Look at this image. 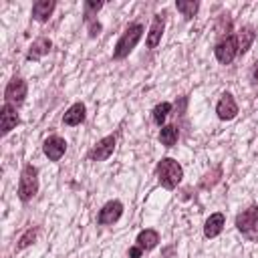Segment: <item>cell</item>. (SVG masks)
Listing matches in <instances>:
<instances>
[{"instance_id": "17", "label": "cell", "mask_w": 258, "mask_h": 258, "mask_svg": "<svg viewBox=\"0 0 258 258\" xmlns=\"http://www.w3.org/2000/svg\"><path fill=\"white\" fill-rule=\"evenodd\" d=\"M254 38H256L254 28H252V26H242V28L238 30V34H236V40H238V54H244V52L252 46Z\"/></svg>"}, {"instance_id": "8", "label": "cell", "mask_w": 258, "mask_h": 258, "mask_svg": "<svg viewBox=\"0 0 258 258\" xmlns=\"http://www.w3.org/2000/svg\"><path fill=\"white\" fill-rule=\"evenodd\" d=\"M121 214H123V204H121L119 200H111V202H107V204L99 210L97 222H99L101 226H111V224H115V222L121 218Z\"/></svg>"}, {"instance_id": "14", "label": "cell", "mask_w": 258, "mask_h": 258, "mask_svg": "<svg viewBox=\"0 0 258 258\" xmlns=\"http://www.w3.org/2000/svg\"><path fill=\"white\" fill-rule=\"evenodd\" d=\"M85 115H87V109L83 103H75L67 109V113L62 115V123L69 125V127H75V125H81L85 121Z\"/></svg>"}, {"instance_id": "23", "label": "cell", "mask_w": 258, "mask_h": 258, "mask_svg": "<svg viewBox=\"0 0 258 258\" xmlns=\"http://www.w3.org/2000/svg\"><path fill=\"white\" fill-rule=\"evenodd\" d=\"M101 8H103V2L87 0V2H85V20H91V18H93Z\"/></svg>"}, {"instance_id": "11", "label": "cell", "mask_w": 258, "mask_h": 258, "mask_svg": "<svg viewBox=\"0 0 258 258\" xmlns=\"http://www.w3.org/2000/svg\"><path fill=\"white\" fill-rule=\"evenodd\" d=\"M18 123H20V117L16 113V107L4 103L2 109H0V129H2V135L10 133Z\"/></svg>"}, {"instance_id": "25", "label": "cell", "mask_w": 258, "mask_h": 258, "mask_svg": "<svg viewBox=\"0 0 258 258\" xmlns=\"http://www.w3.org/2000/svg\"><path fill=\"white\" fill-rule=\"evenodd\" d=\"M141 252H143V250H141V248H139V246L135 244L133 248H129V252H127V256H129V258H139V256H141Z\"/></svg>"}, {"instance_id": "15", "label": "cell", "mask_w": 258, "mask_h": 258, "mask_svg": "<svg viewBox=\"0 0 258 258\" xmlns=\"http://www.w3.org/2000/svg\"><path fill=\"white\" fill-rule=\"evenodd\" d=\"M224 226H226L224 214H222V212L212 214V216L206 220V224H204V234H206V238H216V236L224 230Z\"/></svg>"}, {"instance_id": "18", "label": "cell", "mask_w": 258, "mask_h": 258, "mask_svg": "<svg viewBox=\"0 0 258 258\" xmlns=\"http://www.w3.org/2000/svg\"><path fill=\"white\" fill-rule=\"evenodd\" d=\"M137 246L141 248V250H153L157 244H159V234L155 232V230H151V228H147V230H141L139 234H137Z\"/></svg>"}, {"instance_id": "26", "label": "cell", "mask_w": 258, "mask_h": 258, "mask_svg": "<svg viewBox=\"0 0 258 258\" xmlns=\"http://www.w3.org/2000/svg\"><path fill=\"white\" fill-rule=\"evenodd\" d=\"M254 81L258 83V62H256V67H254Z\"/></svg>"}, {"instance_id": "13", "label": "cell", "mask_w": 258, "mask_h": 258, "mask_svg": "<svg viewBox=\"0 0 258 258\" xmlns=\"http://www.w3.org/2000/svg\"><path fill=\"white\" fill-rule=\"evenodd\" d=\"M163 28H165V18L161 14H155L151 20V26H149V34H147V48H155L159 44Z\"/></svg>"}, {"instance_id": "7", "label": "cell", "mask_w": 258, "mask_h": 258, "mask_svg": "<svg viewBox=\"0 0 258 258\" xmlns=\"http://www.w3.org/2000/svg\"><path fill=\"white\" fill-rule=\"evenodd\" d=\"M113 151H115V137L107 135V137L99 139L93 149H89L87 159H91V161H105V159H109L113 155Z\"/></svg>"}, {"instance_id": "3", "label": "cell", "mask_w": 258, "mask_h": 258, "mask_svg": "<svg viewBox=\"0 0 258 258\" xmlns=\"http://www.w3.org/2000/svg\"><path fill=\"white\" fill-rule=\"evenodd\" d=\"M38 191V169L34 165H24L20 171V179H18V198L22 202H28L36 196Z\"/></svg>"}, {"instance_id": "9", "label": "cell", "mask_w": 258, "mask_h": 258, "mask_svg": "<svg viewBox=\"0 0 258 258\" xmlns=\"http://www.w3.org/2000/svg\"><path fill=\"white\" fill-rule=\"evenodd\" d=\"M42 151L50 161H58L67 151V141L62 137H58V135H50L48 139H44Z\"/></svg>"}, {"instance_id": "1", "label": "cell", "mask_w": 258, "mask_h": 258, "mask_svg": "<svg viewBox=\"0 0 258 258\" xmlns=\"http://www.w3.org/2000/svg\"><path fill=\"white\" fill-rule=\"evenodd\" d=\"M155 171H157L159 183H161L165 189H175L177 183H179L181 177H183V167H181L175 159H171V157H163V159L157 163Z\"/></svg>"}, {"instance_id": "2", "label": "cell", "mask_w": 258, "mask_h": 258, "mask_svg": "<svg viewBox=\"0 0 258 258\" xmlns=\"http://www.w3.org/2000/svg\"><path fill=\"white\" fill-rule=\"evenodd\" d=\"M141 36H143V24H139V22H135V24H129V26L125 28V32L119 36L117 44H115V50H113V58L121 60V58L129 56V52H131V50L137 46V42L141 40Z\"/></svg>"}, {"instance_id": "10", "label": "cell", "mask_w": 258, "mask_h": 258, "mask_svg": "<svg viewBox=\"0 0 258 258\" xmlns=\"http://www.w3.org/2000/svg\"><path fill=\"white\" fill-rule=\"evenodd\" d=\"M216 113H218V117L222 121H232L238 115V103L234 101L232 93H224L222 95V99L216 105Z\"/></svg>"}, {"instance_id": "19", "label": "cell", "mask_w": 258, "mask_h": 258, "mask_svg": "<svg viewBox=\"0 0 258 258\" xmlns=\"http://www.w3.org/2000/svg\"><path fill=\"white\" fill-rule=\"evenodd\" d=\"M159 141L165 147H173L175 141H177V129H175V125H163L161 131H159Z\"/></svg>"}, {"instance_id": "4", "label": "cell", "mask_w": 258, "mask_h": 258, "mask_svg": "<svg viewBox=\"0 0 258 258\" xmlns=\"http://www.w3.org/2000/svg\"><path fill=\"white\" fill-rule=\"evenodd\" d=\"M28 93V85L22 77H12L4 89V103L8 105H20L26 99Z\"/></svg>"}, {"instance_id": "22", "label": "cell", "mask_w": 258, "mask_h": 258, "mask_svg": "<svg viewBox=\"0 0 258 258\" xmlns=\"http://www.w3.org/2000/svg\"><path fill=\"white\" fill-rule=\"evenodd\" d=\"M36 234H38V228H28L22 236H20V240H18V250H22V248H26V246H30L34 240H36Z\"/></svg>"}, {"instance_id": "6", "label": "cell", "mask_w": 258, "mask_h": 258, "mask_svg": "<svg viewBox=\"0 0 258 258\" xmlns=\"http://www.w3.org/2000/svg\"><path fill=\"white\" fill-rule=\"evenodd\" d=\"M236 228L246 236H254L258 232V206H250L248 210L240 212L236 216Z\"/></svg>"}, {"instance_id": "20", "label": "cell", "mask_w": 258, "mask_h": 258, "mask_svg": "<svg viewBox=\"0 0 258 258\" xmlns=\"http://www.w3.org/2000/svg\"><path fill=\"white\" fill-rule=\"evenodd\" d=\"M175 8H177L185 18H194L196 12H198V8H200V4L194 2V0H177V2H175Z\"/></svg>"}, {"instance_id": "21", "label": "cell", "mask_w": 258, "mask_h": 258, "mask_svg": "<svg viewBox=\"0 0 258 258\" xmlns=\"http://www.w3.org/2000/svg\"><path fill=\"white\" fill-rule=\"evenodd\" d=\"M169 111H171V103H159V105H155L153 107V121L161 127L163 121H165V117L169 115Z\"/></svg>"}, {"instance_id": "5", "label": "cell", "mask_w": 258, "mask_h": 258, "mask_svg": "<svg viewBox=\"0 0 258 258\" xmlns=\"http://www.w3.org/2000/svg\"><path fill=\"white\" fill-rule=\"evenodd\" d=\"M214 54H216L218 62L230 64V62L236 58V54H238V40H236V34H230V36L222 38V40L216 44Z\"/></svg>"}, {"instance_id": "12", "label": "cell", "mask_w": 258, "mask_h": 258, "mask_svg": "<svg viewBox=\"0 0 258 258\" xmlns=\"http://www.w3.org/2000/svg\"><path fill=\"white\" fill-rule=\"evenodd\" d=\"M50 48H52L50 38L40 36V38L32 40V44H30V48H28V52H26V60H38V58L46 56V54L50 52Z\"/></svg>"}, {"instance_id": "24", "label": "cell", "mask_w": 258, "mask_h": 258, "mask_svg": "<svg viewBox=\"0 0 258 258\" xmlns=\"http://www.w3.org/2000/svg\"><path fill=\"white\" fill-rule=\"evenodd\" d=\"M87 22H89V36H91V38H97V36L101 34V24H99V22H95L93 18H91V20H87Z\"/></svg>"}, {"instance_id": "16", "label": "cell", "mask_w": 258, "mask_h": 258, "mask_svg": "<svg viewBox=\"0 0 258 258\" xmlns=\"http://www.w3.org/2000/svg\"><path fill=\"white\" fill-rule=\"evenodd\" d=\"M54 0H38L32 4V18L38 22H46L54 10Z\"/></svg>"}]
</instances>
